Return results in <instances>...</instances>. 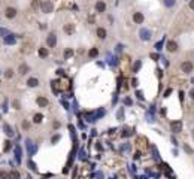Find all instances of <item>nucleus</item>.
Instances as JSON below:
<instances>
[{"instance_id":"nucleus-1","label":"nucleus","mask_w":194,"mask_h":179,"mask_svg":"<svg viewBox=\"0 0 194 179\" xmlns=\"http://www.w3.org/2000/svg\"><path fill=\"white\" fill-rule=\"evenodd\" d=\"M181 70L188 75V73H191L194 70V64H193L191 61H188V60L187 61H182V64H181Z\"/></svg>"},{"instance_id":"nucleus-2","label":"nucleus","mask_w":194,"mask_h":179,"mask_svg":"<svg viewBox=\"0 0 194 179\" xmlns=\"http://www.w3.org/2000/svg\"><path fill=\"white\" fill-rule=\"evenodd\" d=\"M41 9H42L43 14H51L53 9H54V5L51 3V2H48V0H45V2L41 3Z\"/></svg>"},{"instance_id":"nucleus-3","label":"nucleus","mask_w":194,"mask_h":179,"mask_svg":"<svg viewBox=\"0 0 194 179\" xmlns=\"http://www.w3.org/2000/svg\"><path fill=\"white\" fill-rule=\"evenodd\" d=\"M139 37H140V41H144V42H148L151 39V31L148 29H140L139 30Z\"/></svg>"},{"instance_id":"nucleus-4","label":"nucleus","mask_w":194,"mask_h":179,"mask_svg":"<svg viewBox=\"0 0 194 179\" xmlns=\"http://www.w3.org/2000/svg\"><path fill=\"white\" fill-rule=\"evenodd\" d=\"M46 45H48V48H54L57 45V36H55V33H49L48 34V37H46Z\"/></svg>"},{"instance_id":"nucleus-5","label":"nucleus","mask_w":194,"mask_h":179,"mask_svg":"<svg viewBox=\"0 0 194 179\" xmlns=\"http://www.w3.org/2000/svg\"><path fill=\"white\" fill-rule=\"evenodd\" d=\"M170 130L173 133H181L182 131V121H172L170 122Z\"/></svg>"},{"instance_id":"nucleus-6","label":"nucleus","mask_w":194,"mask_h":179,"mask_svg":"<svg viewBox=\"0 0 194 179\" xmlns=\"http://www.w3.org/2000/svg\"><path fill=\"white\" fill-rule=\"evenodd\" d=\"M166 49L169 51V52H176V51H178V43H176L175 41H167Z\"/></svg>"},{"instance_id":"nucleus-7","label":"nucleus","mask_w":194,"mask_h":179,"mask_svg":"<svg viewBox=\"0 0 194 179\" xmlns=\"http://www.w3.org/2000/svg\"><path fill=\"white\" fill-rule=\"evenodd\" d=\"M133 21H134L136 24H142V22L145 21L144 14H142V12H134V14H133Z\"/></svg>"},{"instance_id":"nucleus-8","label":"nucleus","mask_w":194,"mask_h":179,"mask_svg":"<svg viewBox=\"0 0 194 179\" xmlns=\"http://www.w3.org/2000/svg\"><path fill=\"white\" fill-rule=\"evenodd\" d=\"M5 15H6V18H9V20L15 18V17H17V9H15V8H8L6 12H5Z\"/></svg>"},{"instance_id":"nucleus-9","label":"nucleus","mask_w":194,"mask_h":179,"mask_svg":"<svg viewBox=\"0 0 194 179\" xmlns=\"http://www.w3.org/2000/svg\"><path fill=\"white\" fill-rule=\"evenodd\" d=\"M36 103H37L39 106H41V108H46L49 101H48V99H46V97L41 96V97H37V99H36Z\"/></svg>"},{"instance_id":"nucleus-10","label":"nucleus","mask_w":194,"mask_h":179,"mask_svg":"<svg viewBox=\"0 0 194 179\" xmlns=\"http://www.w3.org/2000/svg\"><path fill=\"white\" fill-rule=\"evenodd\" d=\"M96 34H97V37H99V39H106V36H108L106 30L103 29V27H99V29L96 30Z\"/></svg>"},{"instance_id":"nucleus-11","label":"nucleus","mask_w":194,"mask_h":179,"mask_svg":"<svg viewBox=\"0 0 194 179\" xmlns=\"http://www.w3.org/2000/svg\"><path fill=\"white\" fill-rule=\"evenodd\" d=\"M105 10H106V3L99 0V2L96 3V12H105Z\"/></svg>"},{"instance_id":"nucleus-12","label":"nucleus","mask_w":194,"mask_h":179,"mask_svg":"<svg viewBox=\"0 0 194 179\" xmlns=\"http://www.w3.org/2000/svg\"><path fill=\"white\" fill-rule=\"evenodd\" d=\"M27 85H29L30 88H34V87L39 85V79H37V78H30V79L27 81Z\"/></svg>"},{"instance_id":"nucleus-13","label":"nucleus","mask_w":194,"mask_h":179,"mask_svg":"<svg viewBox=\"0 0 194 179\" xmlns=\"http://www.w3.org/2000/svg\"><path fill=\"white\" fill-rule=\"evenodd\" d=\"M64 31H66L67 34L75 33V25L73 24H66V25H64Z\"/></svg>"},{"instance_id":"nucleus-14","label":"nucleus","mask_w":194,"mask_h":179,"mask_svg":"<svg viewBox=\"0 0 194 179\" xmlns=\"http://www.w3.org/2000/svg\"><path fill=\"white\" fill-rule=\"evenodd\" d=\"M3 129H5V133L11 137V136H14V130H12V127L9 125V124H5L3 125Z\"/></svg>"},{"instance_id":"nucleus-15","label":"nucleus","mask_w":194,"mask_h":179,"mask_svg":"<svg viewBox=\"0 0 194 179\" xmlns=\"http://www.w3.org/2000/svg\"><path fill=\"white\" fill-rule=\"evenodd\" d=\"M163 5L166 8H173L176 5V0H163Z\"/></svg>"},{"instance_id":"nucleus-16","label":"nucleus","mask_w":194,"mask_h":179,"mask_svg":"<svg viewBox=\"0 0 194 179\" xmlns=\"http://www.w3.org/2000/svg\"><path fill=\"white\" fill-rule=\"evenodd\" d=\"M5 42H6L8 45H14V43H15V37L12 36V34H8V36L5 37Z\"/></svg>"},{"instance_id":"nucleus-17","label":"nucleus","mask_w":194,"mask_h":179,"mask_svg":"<svg viewBox=\"0 0 194 179\" xmlns=\"http://www.w3.org/2000/svg\"><path fill=\"white\" fill-rule=\"evenodd\" d=\"M42 120H43V115H42V113H34L33 121H34L36 124H41V122H42Z\"/></svg>"},{"instance_id":"nucleus-18","label":"nucleus","mask_w":194,"mask_h":179,"mask_svg":"<svg viewBox=\"0 0 194 179\" xmlns=\"http://www.w3.org/2000/svg\"><path fill=\"white\" fill-rule=\"evenodd\" d=\"M39 57L46 58L48 57V48H39Z\"/></svg>"},{"instance_id":"nucleus-19","label":"nucleus","mask_w":194,"mask_h":179,"mask_svg":"<svg viewBox=\"0 0 194 179\" xmlns=\"http://www.w3.org/2000/svg\"><path fill=\"white\" fill-rule=\"evenodd\" d=\"M18 72H20L21 75L29 73V66H27V64H21V66H20V69H18Z\"/></svg>"},{"instance_id":"nucleus-20","label":"nucleus","mask_w":194,"mask_h":179,"mask_svg":"<svg viewBox=\"0 0 194 179\" xmlns=\"http://www.w3.org/2000/svg\"><path fill=\"white\" fill-rule=\"evenodd\" d=\"M90 58H94V57H97L99 55V49L97 48H91V49H90Z\"/></svg>"},{"instance_id":"nucleus-21","label":"nucleus","mask_w":194,"mask_h":179,"mask_svg":"<svg viewBox=\"0 0 194 179\" xmlns=\"http://www.w3.org/2000/svg\"><path fill=\"white\" fill-rule=\"evenodd\" d=\"M15 158H17V161H18V163L21 161V148H20V146H17V148H15Z\"/></svg>"},{"instance_id":"nucleus-22","label":"nucleus","mask_w":194,"mask_h":179,"mask_svg":"<svg viewBox=\"0 0 194 179\" xmlns=\"http://www.w3.org/2000/svg\"><path fill=\"white\" fill-rule=\"evenodd\" d=\"M9 176H11V179H20V173L17 170H11L9 172Z\"/></svg>"},{"instance_id":"nucleus-23","label":"nucleus","mask_w":194,"mask_h":179,"mask_svg":"<svg viewBox=\"0 0 194 179\" xmlns=\"http://www.w3.org/2000/svg\"><path fill=\"white\" fill-rule=\"evenodd\" d=\"M70 55H73V49H72V48H67L66 51H64V58L67 60V58H69Z\"/></svg>"},{"instance_id":"nucleus-24","label":"nucleus","mask_w":194,"mask_h":179,"mask_svg":"<svg viewBox=\"0 0 194 179\" xmlns=\"http://www.w3.org/2000/svg\"><path fill=\"white\" fill-rule=\"evenodd\" d=\"M12 76H14V70H12V69H8V70L5 72V78H6V79H11Z\"/></svg>"},{"instance_id":"nucleus-25","label":"nucleus","mask_w":194,"mask_h":179,"mask_svg":"<svg viewBox=\"0 0 194 179\" xmlns=\"http://www.w3.org/2000/svg\"><path fill=\"white\" fill-rule=\"evenodd\" d=\"M0 179H11V176H9V173H8V172L0 170Z\"/></svg>"},{"instance_id":"nucleus-26","label":"nucleus","mask_w":194,"mask_h":179,"mask_svg":"<svg viewBox=\"0 0 194 179\" xmlns=\"http://www.w3.org/2000/svg\"><path fill=\"white\" fill-rule=\"evenodd\" d=\"M140 66H142V63H140V61H136V64L133 66V72H137V70L140 69Z\"/></svg>"},{"instance_id":"nucleus-27","label":"nucleus","mask_w":194,"mask_h":179,"mask_svg":"<svg viewBox=\"0 0 194 179\" xmlns=\"http://www.w3.org/2000/svg\"><path fill=\"white\" fill-rule=\"evenodd\" d=\"M60 139H61V136H60V134H55V136L53 137V140H51V142H53V143L55 145V143L58 142V140H60Z\"/></svg>"},{"instance_id":"nucleus-28","label":"nucleus","mask_w":194,"mask_h":179,"mask_svg":"<svg viewBox=\"0 0 194 179\" xmlns=\"http://www.w3.org/2000/svg\"><path fill=\"white\" fill-rule=\"evenodd\" d=\"M21 125H22V129H24V130H29V129H30V124H29L27 121H22Z\"/></svg>"},{"instance_id":"nucleus-29","label":"nucleus","mask_w":194,"mask_h":179,"mask_svg":"<svg viewBox=\"0 0 194 179\" xmlns=\"http://www.w3.org/2000/svg\"><path fill=\"white\" fill-rule=\"evenodd\" d=\"M12 106H14L15 109H20V101L18 100H12Z\"/></svg>"},{"instance_id":"nucleus-30","label":"nucleus","mask_w":194,"mask_h":179,"mask_svg":"<svg viewBox=\"0 0 194 179\" xmlns=\"http://www.w3.org/2000/svg\"><path fill=\"white\" fill-rule=\"evenodd\" d=\"M130 134H133V131H130V130H124L123 137H127V136H130Z\"/></svg>"},{"instance_id":"nucleus-31","label":"nucleus","mask_w":194,"mask_h":179,"mask_svg":"<svg viewBox=\"0 0 194 179\" xmlns=\"http://www.w3.org/2000/svg\"><path fill=\"white\" fill-rule=\"evenodd\" d=\"M29 167H30L32 170H36V164H34L33 161H29Z\"/></svg>"},{"instance_id":"nucleus-32","label":"nucleus","mask_w":194,"mask_h":179,"mask_svg":"<svg viewBox=\"0 0 194 179\" xmlns=\"http://www.w3.org/2000/svg\"><path fill=\"white\" fill-rule=\"evenodd\" d=\"M5 143H6V145H5V151H9V149H11V142H9V140H6Z\"/></svg>"},{"instance_id":"nucleus-33","label":"nucleus","mask_w":194,"mask_h":179,"mask_svg":"<svg viewBox=\"0 0 194 179\" xmlns=\"http://www.w3.org/2000/svg\"><path fill=\"white\" fill-rule=\"evenodd\" d=\"M121 51H123V45H116V52H121Z\"/></svg>"},{"instance_id":"nucleus-34","label":"nucleus","mask_w":194,"mask_h":179,"mask_svg":"<svg viewBox=\"0 0 194 179\" xmlns=\"http://www.w3.org/2000/svg\"><path fill=\"white\" fill-rule=\"evenodd\" d=\"M0 33H2V34H3L5 37L8 36V30H5V29H0Z\"/></svg>"},{"instance_id":"nucleus-35","label":"nucleus","mask_w":194,"mask_h":179,"mask_svg":"<svg viewBox=\"0 0 194 179\" xmlns=\"http://www.w3.org/2000/svg\"><path fill=\"white\" fill-rule=\"evenodd\" d=\"M172 93V90L169 88V90H166V93H164V97H169V94Z\"/></svg>"},{"instance_id":"nucleus-36","label":"nucleus","mask_w":194,"mask_h":179,"mask_svg":"<svg viewBox=\"0 0 194 179\" xmlns=\"http://www.w3.org/2000/svg\"><path fill=\"white\" fill-rule=\"evenodd\" d=\"M190 97L194 100V88H191V90H190Z\"/></svg>"},{"instance_id":"nucleus-37","label":"nucleus","mask_w":194,"mask_h":179,"mask_svg":"<svg viewBox=\"0 0 194 179\" xmlns=\"http://www.w3.org/2000/svg\"><path fill=\"white\" fill-rule=\"evenodd\" d=\"M190 9L194 10V0H190Z\"/></svg>"},{"instance_id":"nucleus-38","label":"nucleus","mask_w":194,"mask_h":179,"mask_svg":"<svg viewBox=\"0 0 194 179\" xmlns=\"http://www.w3.org/2000/svg\"><path fill=\"white\" fill-rule=\"evenodd\" d=\"M123 115H124V112H123V109H121V110L118 112V118H120V120H123Z\"/></svg>"},{"instance_id":"nucleus-39","label":"nucleus","mask_w":194,"mask_h":179,"mask_svg":"<svg viewBox=\"0 0 194 179\" xmlns=\"http://www.w3.org/2000/svg\"><path fill=\"white\" fill-rule=\"evenodd\" d=\"M151 57H152L154 60H157V58H158V54H151Z\"/></svg>"},{"instance_id":"nucleus-40","label":"nucleus","mask_w":194,"mask_h":179,"mask_svg":"<svg viewBox=\"0 0 194 179\" xmlns=\"http://www.w3.org/2000/svg\"><path fill=\"white\" fill-rule=\"evenodd\" d=\"M125 105H132V100L130 99H125Z\"/></svg>"},{"instance_id":"nucleus-41","label":"nucleus","mask_w":194,"mask_h":179,"mask_svg":"<svg viewBox=\"0 0 194 179\" xmlns=\"http://www.w3.org/2000/svg\"><path fill=\"white\" fill-rule=\"evenodd\" d=\"M60 127V122H54V129H58Z\"/></svg>"},{"instance_id":"nucleus-42","label":"nucleus","mask_w":194,"mask_h":179,"mask_svg":"<svg viewBox=\"0 0 194 179\" xmlns=\"http://www.w3.org/2000/svg\"><path fill=\"white\" fill-rule=\"evenodd\" d=\"M193 139H194V130H193Z\"/></svg>"}]
</instances>
